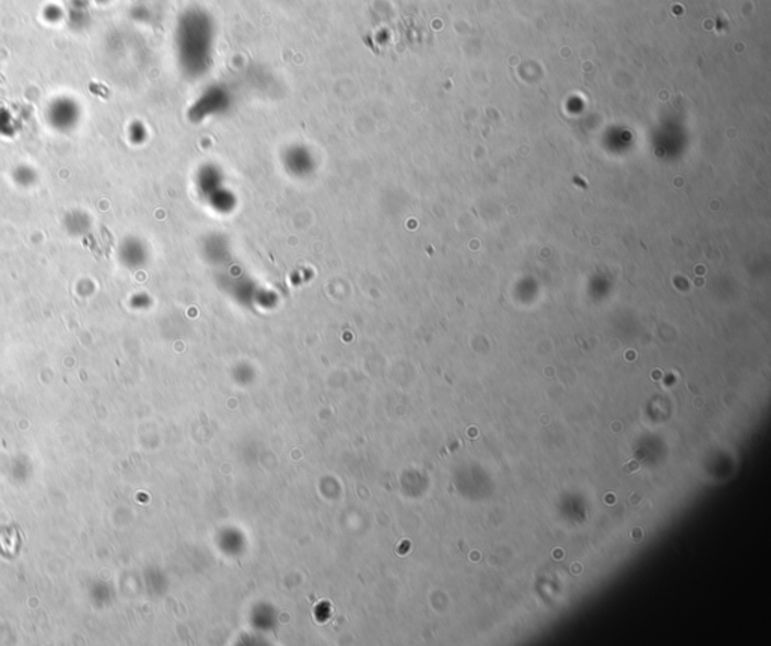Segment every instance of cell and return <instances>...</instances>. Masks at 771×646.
<instances>
[{
	"mask_svg": "<svg viewBox=\"0 0 771 646\" xmlns=\"http://www.w3.org/2000/svg\"><path fill=\"white\" fill-rule=\"evenodd\" d=\"M639 465H641L639 461H630L627 465H624V473L631 474V473L637 472V469H639Z\"/></svg>",
	"mask_w": 771,
	"mask_h": 646,
	"instance_id": "6da1fadb",
	"label": "cell"
}]
</instances>
